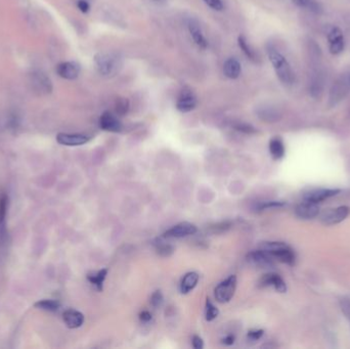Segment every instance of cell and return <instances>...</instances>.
I'll list each match as a JSON object with an SVG mask.
<instances>
[{
	"instance_id": "obj_12",
	"label": "cell",
	"mask_w": 350,
	"mask_h": 349,
	"mask_svg": "<svg viewBox=\"0 0 350 349\" xmlns=\"http://www.w3.org/2000/svg\"><path fill=\"white\" fill-rule=\"evenodd\" d=\"M196 232H197V227L195 224L190 223V222H181V223L174 225L173 227H171L167 231H165L163 237L164 238H176V239H178V238L192 236Z\"/></svg>"
},
{
	"instance_id": "obj_30",
	"label": "cell",
	"mask_w": 350,
	"mask_h": 349,
	"mask_svg": "<svg viewBox=\"0 0 350 349\" xmlns=\"http://www.w3.org/2000/svg\"><path fill=\"white\" fill-rule=\"evenodd\" d=\"M8 197L6 195H3L0 198V225H4L7 217L8 212Z\"/></svg>"
},
{
	"instance_id": "obj_4",
	"label": "cell",
	"mask_w": 350,
	"mask_h": 349,
	"mask_svg": "<svg viewBox=\"0 0 350 349\" xmlns=\"http://www.w3.org/2000/svg\"><path fill=\"white\" fill-rule=\"evenodd\" d=\"M319 60L320 59L311 60V70L308 75V91L310 96L313 98L320 97L322 91H324L325 76L319 67Z\"/></svg>"
},
{
	"instance_id": "obj_26",
	"label": "cell",
	"mask_w": 350,
	"mask_h": 349,
	"mask_svg": "<svg viewBox=\"0 0 350 349\" xmlns=\"http://www.w3.org/2000/svg\"><path fill=\"white\" fill-rule=\"evenodd\" d=\"M238 44H239V47L241 48V50L243 51L245 53V56L251 60V61H255L256 57H255V52L254 50L251 48V46L248 44V41L247 39L245 38V36L243 35H240L239 38H238Z\"/></svg>"
},
{
	"instance_id": "obj_1",
	"label": "cell",
	"mask_w": 350,
	"mask_h": 349,
	"mask_svg": "<svg viewBox=\"0 0 350 349\" xmlns=\"http://www.w3.org/2000/svg\"><path fill=\"white\" fill-rule=\"evenodd\" d=\"M267 57L271 61L280 81L285 85H291L294 82V72L290 63L274 45L268 44L266 47Z\"/></svg>"
},
{
	"instance_id": "obj_41",
	"label": "cell",
	"mask_w": 350,
	"mask_h": 349,
	"mask_svg": "<svg viewBox=\"0 0 350 349\" xmlns=\"http://www.w3.org/2000/svg\"><path fill=\"white\" fill-rule=\"evenodd\" d=\"M222 341H223V343H224L225 345H231V344H234V342H235V337H234L232 335H228V336H226Z\"/></svg>"
},
{
	"instance_id": "obj_18",
	"label": "cell",
	"mask_w": 350,
	"mask_h": 349,
	"mask_svg": "<svg viewBox=\"0 0 350 349\" xmlns=\"http://www.w3.org/2000/svg\"><path fill=\"white\" fill-rule=\"evenodd\" d=\"M260 287H274L278 292L285 293L287 291V285L284 280L277 274H266L259 281Z\"/></svg>"
},
{
	"instance_id": "obj_11",
	"label": "cell",
	"mask_w": 350,
	"mask_h": 349,
	"mask_svg": "<svg viewBox=\"0 0 350 349\" xmlns=\"http://www.w3.org/2000/svg\"><path fill=\"white\" fill-rule=\"evenodd\" d=\"M89 138L84 134H77V133H59L57 136V142L60 145L67 147H78L85 145L89 142Z\"/></svg>"
},
{
	"instance_id": "obj_16",
	"label": "cell",
	"mask_w": 350,
	"mask_h": 349,
	"mask_svg": "<svg viewBox=\"0 0 350 349\" xmlns=\"http://www.w3.org/2000/svg\"><path fill=\"white\" fill-rule=\"evenodd\" d=\"M187 29L188 32H190L194 42L197 44V46H199L202 49H206L208 47V41L205 38L203 31L200 27V24L198 23V21L191 19L187 23Z\"/></svg>"
},
{
	"instance_id": "obj_3",
	"label": "cell",
	"mask_w": 350,
	"mask_h": 349,
	"mask_svg": "<svg viewBox=\"0 0 350 349\" xmlns=\"http://www.w3.org/2000/svg\"><path fill=\"white\" fill-rule=\"evenodd\" d=\"M261 249L278 261L289 265L295 263L294 251L283 242H264L261 244Z\"/></svg>"
},
{
	"instance_id": "obj_24",
	"label": "cell",
	"mask_w": 350,
	"mask_h": 349,
	"mask_svg": "<svg viewBox=\"0 0 350 349\" xmlns=\"http://www.w3.org/2000/svg\"><path fill=\"white\" fill-rule=\"evenodd\" d=\"M269 153L275 160H280L285 155V146L280 138H274L269 142Z\"/></svg>"
},
{
	"instance_id": "obj_2",
	"label": "cell",
	"mask_w": 350,
	"mask_h": 349,
	"mask_svg": "<svg viewBox=\"0 0 350 349\" xmlns=\"http://www.w3.org/2000/svg\"><path fill=\"white\" fill-rule=\"evenodd\" d=\"M97 72L103 77H112L121 68V59L114 52H99L94 57Z\"/></svg>"
},
{
	"instance_id": "obj_39",
	"label": "cell",
	"mask_w": 350,
	"mask_h": 349,
	"mask_svg": "<svg viewBox=\"0 0 350 349\" xmlns=\"http://www.w3.org/2000/svg\"><path fill=\"white\" fill-rule=\"evenodd\" d=\"M193 347L196 349H202L204 347L203 340L199 336H194L193 337Z\"/></svg>"
},
{
	"instance_id": "obj_31",
	"label": "cell",
	"mask_w": 350,
	"mask_h": 349,
	"mask_svg": "<svg viewBox=\"0 0 350 349\" xmlns=\"http://www.w3.org/2000/svg\"><path fill=\"white\" fill-rule=\"evenodd\" d=\"M129 110V101L127 98H119L116 102V112L120 116H124Z\"/></svg>"
},
{
	"instance_id": "obj_5",
	"label": "cell",
	"mask_w": 350,
	"mask_h": 349,
	"mask_svg": "<svg viewBox=\"0 0 350 349\" xmlns=\"http://www.w3.org/2000/svg\"><path fill=\"white\" fill-rule=\"evenodd\" d=\"M325 33L329 43V50L334 56L340 55L345 48V38L342 30L337 26L328 25L325 27Z\"/></svg>"
},
{
	"instance_id": "obj_38",
	"label": "cell",
	"mask_w": 350,
	"mask_h": 349,
	"mask_svg": "<svg viewBox=\"0 0 350 349\" xmlns=\"http://www.w3.org/2000/svg\"><path fill=\"white\" fill-rule=\"evenodd\" d=\"M263 335V330H253L248 333V337L252 340H258L262 337Z\"/></svg>"
},
{
	"instance_id": "obj_29",
	"label": "cell",
	"mask_w": 350,
	"mask_h": 349,
	"mask_svg": "<svg viewBox=\"0 0 350 349\" xmlns=\"http://www.w3.org/2000/svg\"><path fill=\"white\" fill-rule=\"evenodd\" d=\"M218 313H219L218 309L214 306V304L209 299H207V301H206V319L208 321H211L218 316Z\"/></svg>"
},
{
	"instance_id": "obj_42",
	"label": "cell",
	"mask_w": 350,
	"mask_h": 349,
	"mask_svg": "<svg viewBox=\"0 0 350 349\" xmlns=\"http://www.w3.org/2000/svg\"><path fill=\"white\" fill-rule=\"evenodd\" d=\"M348 82H349V86H350V76H349V79H348Z\"/></svg>"
},
{
	"instance_id": "obj_37",
	"label": "cell",
	"mask_w": 350,
	"mask_h": 349,
	"mask_svg": "<svg viewBox=\"0 0 350 349\" xmlns=\"http://www.w3.org/2000/svg\"><path fill=\"white\" fill-rule=\"evenodd\" d=\"M77 8L81 13L87 14L89 12V10H90V5L88 4L87 0H78V2H77Z\"/></svg>"
},
{
	"instance_id": "obj_28",
	"label": "cell",
	"mask_w": 350,
	"mask_h": 349,
	"mask_svg": "<svg viewBox=\"0 0 350 349\" xmlns=\"http://www.w3.org/2000/svg\"><path fill=\"white\" fill-rule=\"evenodd\" d=\"M339 305H340L341 311L343 312L345 318L348 321L349 327H350V298L349 297H342L339 300Z\"/></svg>"
},
{
	"instance_id": "obj_21",
	"label": "cell",
	"mask_w": 350,
	"mask_h": 349,
	"mask_svg": "<svg viewBox=\"0 0 350 349\" xmlns=\"http://www.w3.org/2000/svg\"><path fill=\"white\" fill-rule=\"evenodd\" d=\"M242 72L241 64L238 60L230 58L223 64V74L229 79H237L240 77Z\"/></svg>"
},
{
	"instance_id": "obj_36",
	"label": "cell",
	"mask_w": 350,
	"mask_h": 349,
	"mask_svg": "<svg viewBox=\"0 0 350 349\" xmlns=\"http://www.w3.org/2000/svg\"><path fill=\"white\" fill-rule=\"evenodd\" d=\"M236 129L238 131H241V132H244V133H247V134H251V133H255L256 130L253 126L249 125V124H246V123H240V124H237L236 125Z\"/></svg>"
},
{
	"instance_id": "obj_32",
	"label": "cell",
	"mask_w": 350,
	"mask_h": 349,
	"mask_svg": "<svg viewBox=\"0 0 350 349\" xmlns=\"http://www.w3.org/2000/svg\"><path fill=\"white\" fill-rule=\"evenodd\" d=\"M286 205L285 202H280V201H267V202H262L257 206L258 210H266V209H275V208H281Z\"/></svg>"
},
{
	"instance_id": "obj_17",
	"label": "cell",
	"mask_w": 350,
	"mask_h": 349,
	"mask_svg": "<svg viewBox=\"0 0 350 349\" xmlns=\"http://www.w3.org/2000/svg\"><path fill=\"white\" fill-rule=\"evenodd\" d=\"M247 259L252 264L260 267H273L275 265V259L262 249L250 252L247 255Z\"/></svg>"
},
{
	"instance_id": "obj_7",
	"label": "cell",
	"mask_w": 350,
	"mask_h": 349,
	"mask_svg": "<svg viewBox=\"0 0 350 349\" xmlns=\"http://www.w3.org/2000/svg\"><path fill=\"white\" fill-rule=\"evenodd\" d=\"M237 287L236 276H230L215 288V298L220 303L228 302L235 294Z\"/></svg>"
},
{
	"instance_id": "obj_22",
	"label": "cell",
	"mask_w": 350,
	"mask_h": 349,
	"mask_svg": "<svg viewBox=\"0 0 350 349\" xmlns=\"http://www.w3.org/2000/svg\"><path fill=\"white\" fill-rule=\"evenodd\" d=\"M291 2L299 7L300 9L306 10L309 13H312L314 15H320L322 13V7L317 2V0H291Z\"/></svg>"
},
{
	"instance_id": "obj_33",
	"label": "cell",
	"mask_w": 350,
	"mask_h": 349,
	"mask_svg": "<svg viewBox=\"0 0 350 349\" xmlns=\"http://www.w3.org/2000/svg\"><path fill=\"white\" fill-rule=\"evenodd\" d=\"M157 251H158V254H160L161 256H170L173 251H174V248L169 245V244H159L158 247H157Z\"/></svg>"
},
{
	"instance_id": "obj_34",
	"label": "cell",
	"mask_w": 350,
	"mask_h": 349,
	"mask_svg": "<svg viewBox=\"0 0 350 349\" xmlns=\"http://www.w3.org/2000/svg\"><path fill=\"white\" fill-rule=\"evenodd\" d=\"M204 3L214 11L221 12L224 9V6L221 0H204Z\"/></svg>"
},
{
	"instance_id": "obj_20",
	"label": "cell",
	"mask_w": 350,
	"mask_h": 349,
	"mask_svg": "<svg viewBox=\"0 0 350 349\" xmlns=\"http://www.w3.org/2000/svg\"><path fill=\"white\" fill-rule=\"evenodd\" d=\"M65 324L70 329L80 328L84 323V315L75 309H68L63 314Z\"/></svg>"
},
{
	"instance_id": "obj_23",
	"label": "cell",
	"mask_w": 350,
	"mask_h": 349,
	"mask_svg": "<svg viewBox=\"0 0 350 349\" xmlns=\"http://www.w3.org/2000/svg\"><path fill=\"white\" fill-rule=\"evenodd\" d=\"M199 282V275L197 273L186 274L180 283V292L182 294H187L191 292Z\"/></svg>"
},
{
	"instance_id": "obj_15",
	"label": "cell",
	"mask_w": 350,
	"mask_h": 349,
	"mask_svg": "<svg viewBox=\"0 0 350 349\" xmlns=\"http://www.w3.org/2000/svg\"><path fill=\"white\" fill-rule=\"evenodd\" d=\"M80 65L76 62H64L57 67L58 75L66 80H75L80 75Z\"/></svg>"
},
{
	"instance_id": "obj_27",
	"label": "cell",
	"mask_w": 350,
	"mask_h": 349,
	"mask_svg": "<svg viewBox=\"0 0 350 349\" xmlns=\"http://www.w3.org/2000/svg\"><path fill=\"white\" fill-rule=\"evenodd\" d=\"M35 307L46 310V311H57L60 308V303L56 300H41L35 303Z\"/></svg>"
},
{
	"instance_id": "obj_19",
	"label": "cell",
	"mask_w": 350,
	"mask_h": 349,
	"mask_svg": "<svg viewBox=\"0 0 350 349\" xmlns=\"http://www.w3.org/2000/svg\"><path fill=\"white\" fill-rule=\"evenodd\" d=\"M99 126L102 130L110 132H119L122 129V124L116 116L110 112H103L99 119Z\"/></svg>"
},
{
	"instance_id": "obj_13",
	"label": "cell",
	"mask_w": 350,
	"mask_h": 349,
	"mask_svg": "<svg viewBox=\"0 0 350 349\" xmlns=\"http://www.w3.org/2000/svg\"><path fill=\"white\" fill-rule=\"evenodd\" d=\"M339 193H340V190H337V189H318V190H313L306 193L303 196V200L318 204L322 201L338 195Z\"/></svg>"
},
{
	"instance_id": "obj_25",
	"label": "cell",
	"mask_w": 350,
	"mask_h": 349,
	"mask_svg": "<svg viewBox=\"0 0 350 349\" xmlns=\"http://www.w3.org/2000/svg\"><path fill=\"white\" fill-rule=\"evenodd\" d=\"M106 275H107V271L105 270V268H103V270L97 272L96 274L88 275V276H87V280H88L98 291H101V290H102V286H103V282H104V280H105Z\"/></svg>"
},
{
	"instance_id": "obj_40",
	"label": "cell",
	"mask_w": 350,
	"mask_h": 349,
	"mask_svg": "<svg viewBox=\"0 0 350 349\" xmlns=\"http://www.w3.org/2000/svg\"><path fill=\"white\" fill-rule=\"evenodd\" d=\"M140 318L143 321H149L152 319V314L149 311H143L140 313Z\"/></svg>"
},
{
	"instance_id": "obj_8",
	"label": "cell",
	"mask_w": 350,
	"mask_h": 349,
	"mask_svg": "<svg viewBox=\"0 0 350 349\" xmlns=\"http://www.w3.org/2000/svg\"><path fill=\"white\" fill-rule=\"evenodd\" d=\"M350 214L348 206H340L326 211L321 216V222L326 225H334L345 220Z\"/></svg>"
},
{
	"instance_id": "obj_35",
	"label": "cell",
	"mask_w": 350,
	"mask_h": 349,
	"mask_svg": "<svg viewBox=\"0 0 350 349\" xmlns=\"http://www.w3.org/2000/svg\"><path fill=\"white\" fill-rule=\"evenodd\" d=\"M163 302V295L162 293H161L160 291H156L153 295H152V298H151V303L154 307H158L160 306L161 304H162Z\"/></svg>"
},
{
	"instance_id": "obj_14",
	"label": "cell",
	"mask_w": 350,
	"mask_h": 349,
	"mask_svg": "<svg viewBox=\"0 0 350 349\" xmlns=\"http://www.w3.org/2000/svg\"><path fill=\"white\" fill-rule=\"evenodd\" d=\"M319 213V207L316 203L304 201L295 209V214L301 219H312Z\"/></svg>"
},
{
	"instance_id": "obj_6",
	"label": "cell",
	"mask_w": 350,
	"mask_h": 349,
	"mask_svg": "<svg viewBox=\"0 0 350 349\" xmlns=\"http://www.w3.org/2000/svg\"><path fill=\"white\" fill-rule=\"evenodd\" d=\"M29 82L34 91L41 95L49 94L53 90L50 78L42 71H33L29 75Z\"/></svg>"
},
{
	"instance_id": "obj_9",
	"label": "cell",
	"mask_w": 350,
	"mask_h": 349,
	"mask_svg": "<svg viewBox=\"0 0 350 349\" xmlns=\"http://www.w3.org/2000/svg\"><path fill=\"white\" fill-rule=\"evenodd\" d=\"M349 82L345 77L338 79L337 81L332 85L329 94V106H334L339 103L348 93Z\"/></svg>"
},
{
	"instance_id": "obj_10",
	"label": "cell",
	"mask_w": 350,
	"mask_h": 349,
	"mask_svg": "<svg viewBox=\"0 0 350 349\" xmlns=\"http://www.w3.org/2000/svg\"><path fill=\"white\" fill-rule=\"evenodd\" d=\"M197 97L195 93L191 89H183L181 90L177 101H176V109L181 113H187L193 111L197 106Z\"/></svg>"
}]
</instances>
